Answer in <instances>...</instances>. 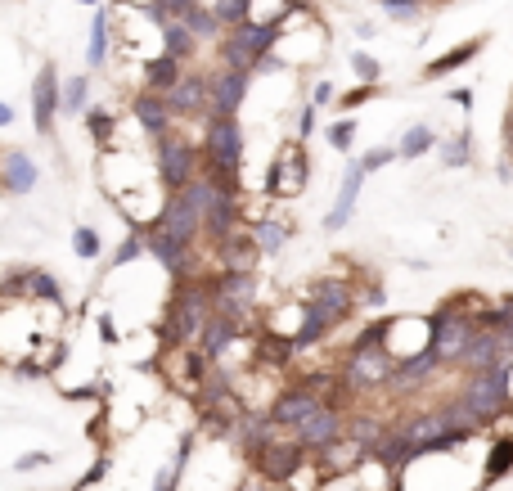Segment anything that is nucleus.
I'll return each instance as SVG.
<instances>
[{
	"instance_id": "45",
	"label": "nucleus",
	"mask_w": 513,
	"mask_h": 491,
	"mask_svg": "<svg viewBox=\"0 0 513 491\" xmlns=\"http://www.w3.org/2000/svg\"><path fill=\"white\" fill-rule=\"evenodd\" d=\"M72 253H77L81 262H99V257H104V235H99L95 226H77L72 230Z\"/></svg>"
},
{
	"instance_id": "40",
	"label": "nucleus",
	"mask_w": 513,
	"mask_h": 491,
	"mask_svg": "<svg viewBox=\"0 0 513 491\" xmlns=\"http://www.w3.org/2000/svg\"><path fill=\"white\" fill-rule=\"evenodd\" d=\"M144 257V226H126V235H122V244L108 253V262H104V275L108 271H122V266H135Z\"/></svg>"
},
{
	"instance_id": "29",
	"label": "nucleus",
	"mask_w": 513,
	"mask_h": 491,
	"mask_svg": "<svg viewBox=\"0 0 513 491\" xmlns=\"http://www.w3.org/2000/svg\"><path fill=\"white\" fill-rule=\"evenodd\" d=\"M333 334H338V325H333V320L324 316V311H315V307H306V302H302V320H297L293 338H288V356H297V352H311V347L329 343Z\"/></svg>"
},
{
	"instance_id": "34",
	"label": "nucleus",
	"mask_w": 513,
	"mask_h": 491,
	"mask_svg": "<svg viewBox=\"0 0 513 491\" xmlns=\"http://www.w3.org/2000/svg\"><path fill=\"white\" fill-rule=\"evenodd\" d=\"M158 55L176 59V64H189V59L198 55V41H194V32H189L180 19L162 23V28H158Z\"/></svg>"
},
{
	"instance_id": "57",
	"label": "nucleus",
	"mask_w": 513,
	"mask_h": 491,
	"mask_svg": "<svg viewBox=\"0 0 513 491\" xmlns=\"http://www.w3.org/2000/svg\"><path fill=\"white\" fill-rule=\"evenodd\" d=\"M495 176H500V181L509 185V181H513V158H500V167H495Z\"/></svg>"
},
{
	"instance_id": "55",
	"label": "nucleus",
	"mask_w": 513,
	"mask_h": 491,
	"mask_svg": "<svg viewBox=\"0 0 513 491\" xmlns=\"http://www.w3.org/2000/svg\"><path fill=\"white\" fill-rule=\"evenodd\" d=\"M333 95H338V91H333V82H315L311 104H315V109H333Z\"/></svg>"
},
{
	"instance_id": "15",
	"label": "nucleus",
	"mask_w": 513,
	"mask_h": 491,
	"mask_svg": "<svg viewBox=\"0 0 513 491\" xmlns=\"http://www.w3.org/2000/svg\"><path fill=\"white\" fill-rule=\"evenodd\" d=\"M320 401H324V397H320V392H315L306 379H302V383H288V388H279L275 401L266 406V419H270L275 428H288V433H293V428L302 424L311 410H320Z\"/></svg>"
},
{
	"instance_id": "30",
	"label": "nucleus",
	"mask_w": 513,
	"mask_h": 491,
	"mask_svg": "<svg viewBox=\"0 0 513 491\" xmlns=\"http://www.w3.org/2000/svg\"><path fill=\"white\" fill-rule=\"evenodd\" d=\"M513 473V428H500L486 446V460H482V473H477V487H495Z\"/></svg>"
},
{
	"instance_id": "23",
	"label": "nucleus",
	"mask_w": 513,
	"mask_h": 491,
	"mask_svg": "<svg viewBox=\"0 0 513 491\" xmlns=\"http://www.w3.org/2000/svg\"><path fill=\"white\" fill-rule=\"evenodd\" d=\"M360 190H365V172H360V163H356V158H351V163H347V172H342L338 194H333V208H329V217L320 221V226H324V235H338V230L347 226L351 217H356Z\"/></svg>"
},
{
	"instance_id": "53",
	"label": "nucleus",
	"mask_w": 513,
	"mask_h": 491,
	"mask_svg": "<svg viewBox=\"0 0 513 491\" xmlns=\"http://www.w3.org/2000/svg\"><path fill=\"white\" fill-rule=\"evenodd\" d=\"M104 473H108V460H104V455H99V460H95V469H86V473H81V478H77V487H72V491H86V487H95V482L104 478Z\"/></svg>"
},
{
	"instance_id": "49",
	"label": "nucleus",
	"mask_w": 513,
	"mask_h": 491,
	"mask_svg": "<svg viewBox=\"0 0 513 491\" xmlns=\"http://www.w3.org/2000/svg\"><path fill=\"white\" fill-rule=\"evenodd\" d=\"M374 95H383V86H351V91L333 95V109L338 113H356L365 100H374Z\"/></svg>"
},
{
	"instance_id": "25",
	"label": "nucleus",
	"mask_w": 513,
	"mask_h": 491,
	"mask_svg": "<svg viewBox=\"0 0 513 491\" xmlns=\"http://www.w3.org/2000/svg\"><path fill=\"white\" fill-rule=\"evenodd\" d=\"M126 109H131L135 127L144 131V140H158V136H167V131H176V118H171L167 100H162V95H153V91H135Z\"/></svg>"
},
{
	"instance_id": "37",
	"label": "nucleus",
	"mask_w": 513,
	"mask_h": 491,
	"mask_svg": "<svg viewBox=\"0 0 513 491\" xmlns=\"http://www.w3.org/2000/svg\"><path fill=\"white\" fill-rule=\"evenodd\" d=\"M90 109V73L59 77V118H81Z\"/></svg>"
},
{
	"instance_id": "9",
	"label": "nucleus",
	"mask_w": 513,
	"mask_h": 491,
	"mask_svg": "<svg viewBox=\"0 0 513 491\" xmlns=\"http://www.w3.org/2000/svg\"><path fill=\"white\" fill-rule=\"evenodd\" d=\"M297 298L306 302V307H315V311H324V316L333 320V325H347L351 316H356V284L347 280V275H315L311 284H306Z\"/></svg>"
},
{
	"instance_id": "6",
	"label": "nucleus",
	"mask_w": 513,
	"mask_h": 491,
	"mask_svg": "<svg viewBox=\"0 0 513 491\" xmlns=\"http://www.w3.org/2000/svg\"><path fill=\"white\" fill-rule=\"evenodd\" d=\"M149 145H153V181L162 185V194L180 190L189 176H198V145L180 127L149 140Z\"/></svg>"
},
{
	"instance_id": "2",
	"label": "nucleus",
	"mask_w": 513,
	"mask_h": 491,
	"mask_svg": "<svg viewBox=\"0 0 513 491\" xmlns=\"http://www.w3.org/2000/svg\"><path fill=\"white\" fill-rule=\"evenodd\" d=\"M482 307H486L482 293H455V298H446L432 316H423L428 352L437 356L446 370L459 361V352L468 347V338L477 334V316H482Z\"/></svg>"
},
{
	"instance_id": "14",
	"label": "nucleus",
	"mask_w": 513,
	"mask_h": 491,
	"mask_svg": "<svg viewBox=\"0 0 513 491\" xmlns=\"http://www.w3.org/2000/svg\"><path fill=\"white\" fill-rule=\"evenodd\" d=\"M302 464H306V451L293 442V437L279 433L275 442L261 446V451H257V460H252V473H257L261 482H275V487H284V482L293 478V473L302 469Z\"/></svg>"
},
{
	"instance_id": "20",
	"label": "nucleus",
	"mask_w": 513,
	"mask_h": 491,
	"mask_svg": "<svg viewBox=\"0 0 513 491\" xmlns=\"http://www.w3.org/2000/svg\"><path fill=\"white\" fill-rule=\"evenodd\" d=\"M149 221L162 230V235H171V239H180V244H194V248H198V212L189 208V203L180 199L176 190L162 194V203L153 208Z\"/></svg>"
},
{
	"instance_id": "21",
	"label": "nucleus",
	"mask_w": 513,
	"mask_h": 491,
	"mask_svg": "<svg viewBox=\"0 0 513 491\" xmlns=\"http://www.w3.org/2000/svg\"><path fill=\"white\" fill-rule=\"evenodd\" d=\"M243 230H248L252 248H257V253H261V262H266V257H270V262H275V257L288 248V239L297 235V226H293V221H288V217H279V212H257V217H252Z\"/></svg>"
},
{
	"instance_id": "28",
	"label": "nucleus",
	"mask_w": 513,
	"mask_h": 491,
	"mask_svg": "<svg viewBox=\"0 0 513 491\" xmlns=\"http://www.w3.org/2000/svg\"><path fill=\"white\" fill-rule=\"evenodd\" d=\"M360 464H365V451H360L351 437H338V442H329L320 455H315V469H320V478H347V473H356Z\"/></svg>"
},
{
	"instance_id": "48",
	"label": "nucleus",
	"mask_w": 513,
	"mask_h": 491,
	"mask_svg": "<svg viewBox=\"0 0 513 491\" xmlns=\"http://www.w3.org/2000/svg\"><path fill=\"white\" fill-rule=\"evenodd\" d=\"M351 73H356L360 86H383V64H378L374 55H365V50L351 55Z\"/></svg>"
},
{
	"instance_id": "60",
	"label": "nucleus",
	"mask_w": 513,
	"mask_h": 491,
	"mask_svg": "<svg viewBox=\"0 0 513 491\" xmlns=\"http://www.w3.org/2000/svg\"><path fill=\"white\" fill-rule=\"evenodd\" d=\"M77 5H86V10H95V5H104V0H77Z\"/></svg>"
},
{
	"instance_id": "18",
	"label": "nucleus",
	"mask_w": 513,
	"mask_h": 491,
	"mask_svg": "<svg viewBox=\"0 0 513 491\" xmlns=\"http://www.w3.org/2000/svg\"><path fill=\"white\" fill-rule=\"evenodd\" d=\"M248 334V320L243 316H230V311H212V316L203 320V329H198V338H194V347L207 356V361H225V352H230L239 338Z\"/></svg>"
},
{
	"instance_id": "4",
	"label": "nucleus",
	"mask_w": 513,
	"mask_h": 491,
	"mask_svg": "<svg viewBox=\"0 0 513 491\" xmlns=\"http://www.w3.org/2000/svg\"><path fill=\"white\" fill-rule=\"evenodd\" d=\"M243 158H248V136H243L239 118H203V149H198V167L212 176H239Z\"/></svg>"
},
{
	"instance_id": "46",
	"label": "nucleus",
	"mask_w": 513,
	"mask_h": 491,
	"mask_svg": "<svg viewBox=\"0 0 513 491\" xmlns=\"http://www.w3.org/2000/svg\"><path fill=\"white\" fill-rule=\"evenodd\" d=\"M378 10H383L392 23H401V28H410V23L423 19V5H419V0H378Z\"/></svg>"
},
{
	"instance_id": "47",
	"label": "nucleus",
	"mask_w": 513,
	"mask_h": 491,
	"mask_svg": "<svg viewBox=\"0 0 513 491\" xmlns=\"http://www.w3.org/2000/svg\"><path fill=\"white\" fill-rule=\"evenodd\" d=\"M324 140H329V149H338V154H351V145H356V118H338L324 127Z\"/></svg>"
},
{
	"instance_id": "10",
	"label": "nucleus",
	"mask_w": 513,
	"mask_h": 491,
	"mask_svg": "<svg viewBox=\"0 0 513 491\" xmlns=\"http://www.w3.org/2000/svg\"><path fill=\"white\" fill-rule=\"evenodd\" d=\"M207 289H212V311H230V316L248 320L261 307V275H234V271H216L207 275Z\"/></svg>"
},
{
	"instance_id": "38",
	"label": "nucleus",
	"mask_w": 513,
	"mask_h": 491,
	"mask_svg": "<svg viewBox=\"0 0 513 491\" xmlns=\"http://www.w3.org/2000/svg\"><path fill=\"white\" fill-rule=\"evenodd\" d=\"M432 145H437V131H432L428 122H410V127L401 131V140H396V158H405V163H419V158L432 154Z\"/></svg>"
},
{
	"instance_id": "3",
	"label": "nucleus",
	"mask_w": 513,
	"mask_h": 491,
	"mask_svg": "<svg viewBox=\"0 0 513 491\" xmlns=\"http://www.w3.org/2000/svg\"><path fill=\"white\" fill-rule=\"evenodd\" d=\"M455 397L464 401L486 428L513 419V352L504 356V361H495L491 370L468 374V379L455 388Z\"/></svg>"
},
{
	"instance_id": "33",
	"label": "nucleus",
	"mask_w": 513,
	"mask_h": 491,
	"mask_svg": "<svg viewBox=\"0 0 513 491\" xmlns=\"http://www.w3.org/2000/svg\"><path fill=\"white\" fill-rule=\"evenodd\" d=\"M194 442H198V428L180 433L176 455H171V460L158 469V478H153V491H180V478H185V469H189V455H194Z\"/></svg>"
},
{
	"instance_id": "36",
	"label": "nucleus",
	"mask_w": 513,
	"mask_h": 491,
	"mask_svg": "<svg viewBox=\"0 0 513 491\" xmlns=\"http://www.w3.org/2000/svg\"><path fill=\"white\" fill-rule=\"evenodd\" d=\"M81 122H86V136L95 140L99 154L117 149V113L108 109V104H90V109L81 113Z\"/></svg>"
},
{
	"instance_id": "56",
	"label": "nucleus",
	"mask_w": 513,
	"mask_h": 491,
	"mask_svg": "<svg viewBox=\"0 0 513 491\" xmlns=\"http://www.w3.org/2000/svg\"><path fill=\"white\" fill-rule=\"evenodd\" d=\"M446 104H455V109H473V86H455V91L446 95Z\"/></svg>"
},
{
	"instance_id": "19",
	"label": "nucleus",
	"mask_w": 513,
	"mask_h": 491,
	"mask_svg": "<svg viewBox=\"0 0 513 491\" xmlns=\"http://www.w3.org/2000/svg\"><path fill=\"white\" fill-rule=\"evenodd\" d=\"M54 122H59V68L41 64L32 77V127H36V136L50 140Z\"/></svg>"
},
{
	"instance_id": "42",
	"label": "nucleus",
	"mask_w": 513,
	"mask_h": 491,
	"mask_svg": "<svg viewBox=\"0 0 513 491\" xmlns=\"http://www.w3.org/2000/svg\"><path fill=\"white\" fill-rule=\"evenodd\" d=\"M392 320L396 316H378V320H365V325L351 334L347 352H365V347H387V334H392Z\"/></svg>"
},
{
	"instance_id": "54",
	"label": "nucleus",
	"mask_w": 513,
	"mask_h": 491,
	"mask_svg": "<svg viewBox=\"0 0 513 491\" xmlns=\"http://www.w3.org/2000/svg\"><path fill=\"white\" fill-rule=\"evenodd\" d=\"M95 329H99V338H104L108 347L122 343V334H117V325H113V316H108V311H104V316H95Z\"/></svg>"
},
{
	"instance_id": "52",
	"label": "nucleus",
	"mask_w": 513,
	"mask_h": 491,
	"mask_svg": "<svg viewBox=\"0 0 513 491\" xmlns=\"http://www.w3.org/2000/svg\"><path fill=\"white\" fill-rule=\"evenodd\" d=\"M50 464H54L50 451H23L14 460V473H36V469H50Z\"/></svg>"
},
{
	"instance_id": "58",
	"label": "nucleus",
	"mask_w": 513,
	"mask_h": 491,
	"mask_svg": "<svg viewBox=\"0 0 513 491\" xmlns=\"http://www.w3.org/2000/svg\"><path fill=\"white\" fill-rule=\"evenodd\" d=\"M5 127H14V104L0 100V131H5Z\"/></svg>"
},
{
	"instance_id": "39",
	"label": "nucleus",
	"mask_w": 513,
	"mask_h": 491,
	"mask_svg": "<svg viewBox=\"0 0 513 491\" xmlns=\"http://www.w3.org/2000/svg\"><path fill=\"white\" fill-rule=\"evenodd\" d=\"M432 154L441 158L446 167H473V131H455V136H437Z\"/></svg>"
},
{
	"instance_id": "12",
	"label": "nucleus",
	"mask_w": 513,
	"mask_h": 491,
	"mask_svg": "<svg viewBox=\"0 0 513 491\" xmlns=\"http://www.w3.org/2000/svg\"><path fill=\"white\" fill-rule=\"evenodd\" d=\"M342 424H347V410L333 406V401H320V410H311V415H306L288 437H293L306 455H320L324 446L342 437Z\"/></svg>"
},
{
	"instance_id": "24",
	"label": "nucleus",
	"mask_w": 513,
	"mask_h": 491,
	"mask_svg": "<svg viewBox=\"0 0 513 491\" xmlns=\"http://www.w3.org/2000/svg\"><path fill=\"white\" fill-rule=\"evenodd\" d=\"M18 293H23V302H32V307H54V311L68 307L59 275L45 271V266H18Z\"/></svg>"
},
{
	"instance_id": "51",
	"label": "nucleus",
	"mask_w": 513,
	"mask_h": 491,
	"mask_svg": "<svg viewBox=\"0 0 513 491\" xmlns=\"http://www.w3.org/2000/svg\"><path fill=\"white\" fill-rule=\"evenodd\" d=\"M356 163H360V172H383V167L387 163H396V145H378V149H369V154H360L356 158Z\"/></svg>"
},
{
	"instance_id": "41",
	"label": "nucleus",
	"mask_w": 513,
	"mask_h": 491,
	"mask_svg": "<svg viewBox=\"0 0 513 491\" xmlns=\"http://www.w3.org/2000/svg\"><path fill=\"white\" fill-rule=\"evenodd\" d=\"M180 23H185V28L194 32L198 46H212V41H221V23L212 19V10H207V0H198V5H194V10H189Z\"/></svg>"
},
{
	"instance_id": "16",
	"label": "nucleus",
	"mask_w": 513,
	"mask_h": 491,
	"mask_svg": "<svg viewBox=\"0 0 513 491\" xmlns=\"http://www.w3.org/2000/svg\"><path fill=\"white\" fill-rule=\"evenodd\" d=\"M162 100H167L176 127H180V122L207 118V73H203V68H185V73L176 77V86H171Z\"/></svg>"
},
{
	"instance_id": "31",
	"label": "nucleus",
	"mask_w": 513,
	"mask_h": 491,
	"mask_svg": "<svg viewBox=\"0 0 513 491\" xmlns=\"http://www.w3.org/2000/svg\"><path fill=\"white\" fill-rule=\"evenodd\" d=\"M486 50V37H473V41H459V46H450L446 55H437L432 64H423L419 68V82H441V77H450L455 68H464V64H473L477 55Z\"/></svg>"
},
{
	"instance_id": "11",
	"label": "nucleus",
	"mask_w": 513,
	"mask_h": 491,
	"mask_svg": "<svg viewBox=\"0 0 513 491\" xmlns=\"http://www.w3.org/2000/svg\"><path fill=\"white\" fill-rule=\"evenodd\" d=\"M252 73L239 68H207V118H239V109L248 104Z\"/></svg>"
},
{
	"instance_id": "1",
	"label": "nucleus",
	"mask_w": 513,
	"mask_h": 491,
	"mask_svg": "<svg viewBox=\"0 0 513 491\" xmlns=\"http://www.w3.org/2000/svg\"><path fill=\"white\" fill-rule=\"evenodd\" d=\"M212 316V289H207V275H185V280L171 284L167 302H162V320L153 325L162 343V356L180 352V347H194L203 320Z\"/></svg>"
},
{
	"instance_id": "35",
	"label": "nucleus",
	"mask_w": 513,
	"mask_h": 491,
	"mask_svg": "<svg viewBox=\"0 0 513 491\" xmlns=\"http://www.w3.org/2000/svg\"><path fill=\"white\" fill-rule=\"evenodd\" d=\"M185 73V64H176V59L167 55H153L140 64V91H153V95H167L171 86H176V77Z\"/></svg>"
},
{
	"instance_id": "43",
	"label": "nucleus",
	"mask_w": 513,
	"mask_h": 491,
	"mask_svg": "<svg viewBox=\"0 0 513 491\" xmlns=\"http://www.w3.org/2000/svg\"><path fill=\"white\" fill-rule=\"evenodd\" d=\"M194 5H198V0H149L140 14L153 23V28H162V23H171V19H185Z\"/></svg>"
},
{
	"instance_id": "50",
	"label": "nucleus",
	"mask_w": 513,
	"mask_h": 491,
	"mask_svg": "<svg viewBox=\"0 0 513 491\" xmlns=\"http://www.w3.org/2000/svg\"><path fill=\"white\" fill-rule=\"evenodd\" d=\"M315 127H320V109H315V104L306 100L302 109H297V122H293V140H302V145H306V140L315 136Z\"/></svg>"
},
{
	"instance_id": "17",
	"label": "nucleus",
	"mask_w": 513,
	"mask_h": 491,
	"mask_svg": "<svg viewBox=\"0 0 513 491\" xmlns=\"http://www.w3.org/2000/svg\"><path fill=\"white\" fill-rule=\"evenodd\" d=\"M36 185H41L36 158L18 145H0V194H5V199H27Z\"/></svg>"
},
{
	"instance_id": "13",
	"label": "nucleus",
	"mask_w": 513,
	"mask_h": 491,
	"mask_svg": "<svg viewBox=\"0 0 513 491\" xmlns=\"http://www.w3.org/2000/svg\"><path fill=\"white\" fill-rule=\"evenodd\" d=\"M144 257H153V262H158L162 271L171 275V280H185V275H194L198 248L194 244H180V239L162 235L153 221H144Z\"/></svg>"
},
{
	"instance_id": "44",
	"label": "nucleus",
	"mask_w": 513,
	"mask_h": 491,
	"mask_svg": "<svg viewBox=\"0 0 513 491\" xmlns=\"http://www.w3.org/2000/svg\"><path fill=\"white\" fill-rule=\"evenodd\" d=\"M207 10H212V19L221 23V32H230V28H239V23H248L252 0H212Z\"/></svg>"
},
{
	"instance_id": "59",
	"label": "nucleus",
	"mask_w": 513,
	"mask_h": 491,
	"mask_svg": "<svg viewBox=\"0 0 513 491\" xmlns=\"http://www.w3.org/2000/svg\"><path fill=\"white\" fill-rule=\"evenodd\" d=\"M356 37H360V41H369V37H378V32H374V23H356Z\"/></svg>"
},
{
	"instance_id": "8",
	"label": "nucleus",
	"mask_w": 513,
	"mask_h": 491,
	"mask_svg": "<svg viewBox=\"0 0 513 491\" xmlns=\"http://www.w3.org/2000/svg\"><path fill=\"white\" fill-rule=\"evenodd\" d=\"M441 374H446V365H441L428 347H419V352L392 361V370H387V379H383V388L378 392H383L387 401H410L414 392H423L428 383H437Z\"/></svg>"
},
{
	"instance_id": "22",
	"label": "nucleus",
	"mask_w": 513,
	"mask_h": 491,
	"mask_svg": "<svg viewBox=\"0 0 513 491\" xmlns=\"http://www.w3.org/2000/svg\"><path fill=\"white\" fill-rule=\"evenodd\" d=\"M513 347H509V338H500V334H491V329H477L473 338H468V347L459 352V361H455V370L464 374H482V370H491L495 361H504Z\"/></svg>"
},
{
	"instance_id": "5",
	"label": "nucleus",
	"mask_w": 513,
	"mask_h": 491,
	"mask_svg": "<svg viewBox=\"0 0 513 491\" xmlns=\"http://www.w3.org/2000/svg\"><path fill=\"white\" fill-rule=\"evenodd\" d=\"M311 185V154H306L302 140H284V145L270 154L266 163V181H261V194L266 199H297V194Z\"/></svg>"
},
{
	"instance_id": "26",
	"label": "nucleus",
	"mask_w": 513,
	"mask_h": 491,
	"mask_svg": "<svg viewBox=\"0 0 513 491\" xmlns=\"http://www.w3.org/2000/svg\"><path fill=\"white\" fill-rule=\"evenodd\" d=\"M275 437H279V428L266 419V410H257V415H239L230 424V446H239V455L248 464L257 460V451H261V446H270Z\"/></svg>"
},
{
	"instance_id": "27",
	"label": "nucleus",
	"mask_w": 513,
	"mask_h": 491,
	"mask_svg": "<svg viewBox=\"0 0 513 491\" xmlns=\"http://www.w3.org/2000/svg\"><path fill=\"white\" fill-rule=\"evenodd\" d=\"M216 253V271H234V275H252L261 266V253L252 248L248 230H234L230 239H221V244H212Z\"/></svg>"
},
{
	"instance_id": "7",
	"label": "nucleus",
	"mask_w": 513,
	"mask_h": 491,
	"mask_svg": "<svg viewBox=\"0 0 513 491\" xmlns=\"http://www.w3.org/2000/svg\"><path fill=\"white\" fill-rule=\"evenodd\" d=\"M392 361H396V356L387 352V347L342 352V365L333 370V374H338V392H342V397H378V388H383Z\"/></svg>"
},
{
	"instance_id": "32",
	"label": "nucleus",
	"mask_w": 513,
	"mask_h": 491,
	"mask_svg": "<svg viewBox=\"0 0 513 491\" xmlns=\"http://www.w3.org/2000/svg\"><path fill=\"white\" fill-rule=\"evenodd\" d=\"M113 55V10L108 5H95V19H90V37H86V68L99 73Z\"/></svg>"
}]
</instances>
